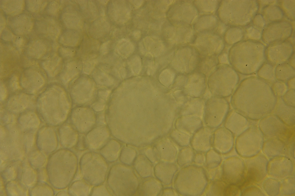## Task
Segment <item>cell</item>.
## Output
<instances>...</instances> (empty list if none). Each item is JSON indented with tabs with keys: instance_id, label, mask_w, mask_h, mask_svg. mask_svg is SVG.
I'll return each instance as SVG.
<instances>
[{
	"instance_id": "cell-32",
	"label": "cell",
	"mask_w": 295,
	"mask_h": 196,
	"mask_svg": "<svg viewBox=\"0 0 295 196\" xmlns=\"http://www.w3.org/2000/svg\"><path fill=\"white\" fill-rule=\"evenodd\" d=\"M174 139L179 146L184 147L190 144L191 136L177 130H175Z\"/></svg>"
},
{
	"instance_id": "cell-6",
	"label": "cell",
	"mask_w": 295,
	"mask_h": 196,
	"mask_svg": "<svg viewBox=\"0 0 295 196\" xmlns=\"http://www.w3.org/2000/svg\"><path fill=\"white\" fill-rule=\"evenodd\" d=\"M258 127L266 139L277 138L288 144L292 141L294 132V126L287 125L273 114L261 119Z\"/></svg>"
},
{
	"instance_id": "cell-8",
	"label": "cell",
	"mask_w": 295,
	"mask_h": 196,
	"mask_svg": "<svg viewBox=\"0 0 295 196\" xmlns=\"http://www.w3.org/2000/svg\"><path fill=\"white\" fill-rule=\"evenodd\" d=\"M222 179L227 184H234L239 187L245 179L246 170L244 160L237 156L226 159L222 165Z\"/></svg>"
},
{
	"instance_id": "cell-34",
	"label": "cell",
	"mask_w": 295,
	"mask_h": 196,
	"mask_svg": "<svg viewBox=\"0 0 295 196\" xmlns=\"http://www.w3.org/2000/svg\"><path fill=\"white\" fill-rule=\"evenodd\" d=\"M271 87L277 97H281L288 89L286 82L277 80L273 83Z\"/></svg>"
},
{
	"instance_id": "cell-5",
	"label": "cell",
	"mask_w": 295,
	"mask_h": 196,
	"mask_svg": "<svg viewBox=\"0 0 295 196\" xmlns=\"http://www.w3.org/2000/svg\"><path fill=\"white\" fill-rule=\"evenodd\" d=\"M264 139L263 135L258 127L251 125L237 136L235 142L236 151L243 158L254 156L262 150Z\"/></svg>"
},
{
	"instance_id": "cell-24",
	"label": "cell",
	"mask_w": 295,
	"mask_h": 196,
	"mask_svg": "<svg viewBox=\"0 0 295 196\" xmlns=\"http://www.w3.org/2000/svg\"><path fill=\"white\" fill-rule=\"evenodd\" d=\"M91 185L82 178L73 181L69 186V195L86 196L89 195Z\"/></svg>"
},
{
	"instance_id": "cell-4",
	"label": "cell",
	"mask_w": 295,
	"mask_h": 196,
	"mask_svg": "<svg viewBox=\"0 0 295 196\" xmlns=\"http://www.w3.org/2000/svg\"><path fill=\"white\" fill-rule=\"evenodd\" d=\"M207 177L204 170L196 166L185 167L178 173L175 180L177 191L183 195H198L206 188Z\"/></svg>"
},
{
	"instance_id": "cell-16",
	"label": "cell",
	"mask_w": 295,
	"mask_h": 196,
	"mask_svg": "<svg viewBox=\"0 0 295 196\" xmlns=\"http://www.w3.org/2000/svg\"><path fill=\"white\" fill-rule=\"evenodd\" d=\"M249 119L234 109L229 110L224 122V126L238 136L250 126Z\"/></svg>"
},
{
	"instance_id": "cell-29",
	"label": "cell",
	"mask_w": 295,
	"mask_h": 196,
	"mask_svg": "<svg viewBox=\"0 0 295 196\" xmlns=\"http://www.w3.org/2000/svg\"><path fill=\"white\" fill-rule=\"evenodd\" d=\"M274 66L269 63L264 64L256 72L258 77L270 82H273L276 79Z\"/></svg>"
},
{
	"instance_id": "cell-31",
	"label": "cell",
	"mask_w": 295,
	"mask_h": 196,
	"mask_svg": "<svg viewBox=\"0 0 295 196\" xmlns=\"http://www.w3.org/2000/svg\"><path fill=\"white\" fill-rule=\"evenodd\" d=\"M283 195H291L295 193L294 176H290L283 179L280 184V191Z\"/></svg>"
},
{
	"instance_id": "cell-11",
	"label": "cell",
	"mask_w": 295,
	"mask_h": 196,
	"mask_svg": "<svg viewBox=\"0 0 295 196\" xmlns=\"http://www.w3.org/2000/svg\"><path fill=\"white\" fill-rule=\"evenodd\" d=\"M293 163L288 157L280 155L270 158L267 166V174L277 179L290 176L293 171Z\"/></svg>"
},
{
	"instance_id": "cell-35",
	"label": "cell",
	"mask_w": 295,
	"mask_h": 196,
	"mask_svg": "<svg viewBox=\"0 0 295 196\" xmlns=\"http://www.w3.org/2000/svg\"><path fill=\"white\" fill-rule=\"evenodd\" d=\"M242 196H265L261 190L256 186L252 185L247 186L241 192Z\"/></svg>"
},
{
	"instance_id": "cell-10",
	"label": "cell",
	"mask_w": 295,
	"mask_h": 196,
	"mask_svg": "<svg viewBox=\"0 0 295 196\" xmlns=\"http://www.w3.org/2000/svg\"><path fill=\"white\" fill-rule=\"evenodd\" d=\"M181 90L186 96L191 98H200L204 94L206 85L205 75L195 71L184 75Z\"/></svg>"
},
{
	"instance_id": "cell-18",
	"label": "cell",
	"mask_w": 295,
	"mask_h": 196,
	"mask_svg": "<svg viewBox=\"0 0 295 196\" xmlns=\"http://www.w3.org/2000/svg\"><path fill=\"white\" fill-rule=\"evenodd\" d=\"M203 119L194 115L180 116L177 121V130L188 134L192 135L196 131L203 126Z\"/></svg>"
},
{
	"instance_id": "cell-26",
	"label": "cell",
	"mask_w": 295,
	"mask_h": 196,
	"mask_svg": "<svg viewBox=\"0 0 295 196\" xmlns=\"http://www.w3.org/2000/svg\"><path fill=\"white\" fill-rule=\"evenodd\" d=\"M194 151L191 147L187 146L183 147L178 153L177 162L181 167L185 166L191 163L194 156Z\"/></svg>"
},
{
	"instance_id": "cell-33",
	"label": "cell",
	"mask_w": 295,
	"mask_h": 196,
	"mask_svg": "<svg viewBox=\"0 0 295 196\" xmlns=\"http://www.w3.org/2000/svg\"><path fill=\"white\" fill-rule=\"evenodd\" d=\"M112 194L107 186L103 184L94 186L90 190V196H111Z\"/></svg>"
},
{
	"instance_id": "cell-38",
	"label": "cell",
	"mask_w": 295,
	"mask_h": 196,
	"mask_svg": "<svg viewBox=\"0 0 295 196\" xmlns=\"http://www.w3.org/2000/svg\"><path fill=\"white\" fill-rule=\"evenodd\" d=\"M201 153H197L194 155L193 161L197 165H202L205 163V156Z\"/></svg>"
},
{
	"instance_id": "cell-13",
	"label": "cell",
	"mask_w": 295,
	"mask_h": 196,
	"mask_svg": "<svg viewBox=\"0 0 295 196\" xmlns=\"http://www.w3.org/2000/svg\"><path fill=\"white\" fill-rule=\"evenodd\" d=\"M85 112L72 111L70 115V123L80 134H86L96 126L97 116L92 110Z\"/></svg>"
},
{
	"instance_id": "cell-21",
	"label": "cell",
	"mask_w": 295,
	"mask_h": 196,
	"mask_svg": "<svg viewBox=\"0 0 295 196\" xmlns=\"http://www.w3.org/2000/svg\"><path fill=\"white\" fill-rule=\"evenodd\" d=\"M205 101L201 97H189L181 107L180 116L194 115L203 120Z\"/></svg>"
},
{
	"instance_id": "cell-14",
	"label": "cell",
	"mask_w": 295,
	"mask_h": 196,
	"mask_svg": "<svg viewBox=\"0 0 295 196\" xmlns=\"http://www.w3.org/2000/svg\"><path fill=\"white\" fill-rule=\"evenodd\" d=\"M234 135L224 126L216 128L213 131L212 147L220 154H226L232 149L235 144Z\"/></svg>"
},
{
	"instance_id": "cell-22",
	"label": "cell",
	"mask_w": 295,
	"mask_h": 196,
	"mask_svg": "<svg viewBox=\"0 0 295 196\" xmlns=\"http://www.w3.org/2000/svg\"><path fill=\"white\" fill-rule=\"evenodd\" d=\"M61 143L65 148L70 149L75 147L80 136L79 132L70 123H65L60 128Z\"/></svg>"
},
{
	"instance_id": "cell-37",
	"label": "cell",
	"mask_w": 295,
	"mask_h": 196,
	"mask_svg": "<svg viewBox=\"0 0 295 196\" xmlns=\"http://www.w3.org/2000/svg\"><path fill=\"white\" fill-rule=\"evenodd\" d=\"M241 194L240 187L234 184H227L224 191V196H238Z\"/></svg>"
},
{
	"instance_id": "cell-27",
	"label": "cell",
	"mask_w": 295,
	"mask_h": 196,
	"mask_svg": "<svg viewBox=\"0 0 295 196\" xmlns=\"http://www.w3.org/2000/svg\"><path fill=\"white\" fill-rule=\"evenodd\" d=\"M227 184L222 180H216L211 182L206 187L207 195L224 196V191Z\"/></svg>"
},
{
	"instance_id": "cell-12",
	"label": "cell",
	"mask_w": 295,
	"mask_h": 196,
	"mask_svg": "<svg viewBox=\"0 0 295 196\" xmlns=\"http://www.w3.org/2000/svg\"><path fill=\"white\" fill-rule=\"evenodd\" d=\"M111 134L107 126L103 124L96 126L85 135L87 149L99 150L110 139Z\"/></svg>"
},
{
	"instance_id": "cell-25",
	"label": "cell",
	"mask_w": 295,
	"mask_h": 196,
	"mask_svg": "<svg viewBox=\"0 0 295 196\" xmlns=\"http://www.w3.org/2000/svg\"><path fill=\"white\" fill-rule=\"evenodd\" d=\"M275 74L276 80L285 82L295 77L294 68L288 64H281L275 68Z\"/></svg>"
},
{
	"instance_id": "cell-2",
	"label": "cell",
	"mask_w": 295,
	"mask_h": 196,
	"mask_svg": "<svg viewBox=\"0 0 295 196\" xmlns=\"http://www.w3.org/2000/svg\"><path fill=\"white\" fill-rule=\"evenodd\" d=\"M265 56L264 47L258 45H236L230 54L232 67L238 73L245 75L256 73L264 64Z\"/></svg>"
},
{
	"instance_id": "cell-7",
	"label": "cell",
	"mask_w": 295,
	"mask_h": 196,
	"mask_svg": "<svg viewBox=\"0 0 295 196\" xmlns=\"http://www.w3.org/2000/svg\"><path fill=\"white\" fill-rule=\"evenodd\" d=\"M230 110L225 98L213 96L205 101L203 120L206 126L214 129L223 122Z\"/></svg>"
},
{
	"instance_id": "cell-19",
	"label": "cell",
	"mask_w": 295,
	"mask_h": 196,
	"mask_svg": "<svg viewBox=\"0 0 295 196\" xmlns=\"http://www.w3.org/2000/svg\"><path fill=\"white\" fill-rule=\"evenodd\" d=\"M277 97L276 104L271 113L287 125L294 126L295 107L286 104L281 97Z\"/></svg>"
},
{
	"instance_id": "cell-28",
	"label": "cell",
	"mask_w": 295,
	"mask_h": 196,
	"mask_svg": "<svg viewBox=\"0 0 295 196\" xmlns=\"http://www.w3.org/2000/svg\"><path fill=\"white\" fill-rule=\"evenodd\" d=\"M263 181V188L267 194L270 196H275L279 193L281 182L279 180L273 178H268Z\"/></svg>"
},
{
	"instance_id": "cell-23",
	"label": "cell",
	"mask_w": 295,
	"mask_h": 196,
	"mask_svg": "<svg viewBox=\"0 0 295 196\" xmlns=\"http://www.w3.org/2000/svg\"><path fill=\"white\" fill-rule=\"evenodd\" d=\"M120 147L117 141L114 139H110L99 150V153L109 163L116 161L119 157Z\"/></svg>"
},
{
	"instance_id": "cell-36",
	"label": "cell",
	"mask_w": 295,
	"mask_h": 196,
	"mask_svg": "<svg viewBox=\"0 0 295 196\" xmlns=\"http://www.w3.org/2000/svg\"><path fill=\"white\" fill-rule=\"evenodd\" d=\"M281 98L286 104L295 107V89H288Z\"/></svg>"
},
{
	"instance_id": "cell-1",
	"label": "cell",
	"mask_w": 295,
	"mask_h": 196,
	"mask_svg": "<svg viewBox=\"0 0 295 196\" xmlns=\"http://www.w3.org/2000/svg\"><path fill=\"white\" fill-rule=\"evenodd\" d=\"M277 97L270 83L258 76L245 78L232 94L233 109L250 120H257L271 113Z\"/></svg>"
},
{
	"instance_id": "cell-9",
	"label": "cell",
	"mask_w": 295,
	"mask_h": 196,
	"mask_svg": "<svg viewBox=\"0 0 295 196\" xmlns=\"http://www.w3.org/2000/svg\"><path fill=\"white\" fill-rule=\"evenodd\" d=\"M246 177L244 182L259 183L265 179L267 174L268 160L261 153L252 157L245 158Z\"/></svg>"
},
{
	"instance_id": "cell-39",
	"label": "cell",
	"mask_w": 295,
	"mask_h": 196,
	"mask_svg": "<svg viewBox=\"0 0 295 196\" xmlns=\"http://www.w3.org/2000/svg\"><path fill=\"white\" fill-rule=\"evenodd\" d=\"M285 82L288 89H295V77Z\"/></svg>"
},
{
	"instance_id": "cell-15",
	"label": "cell",
	"mask_w": 295,
	"mask_h": 196,
	"mask_svg": "<svg viewBox=\"0 0 295 196\" xmlns=\"http://www.w3.org/2000/svg\"><path fill=\"white\" fill-rule=\"evenodd\" d=\"M214 129L206 126H203L192 135L190 144L194 151L203 153L211 149Z\"/></svg>"
},
{
	"instance_id": "cell-30",
	"label": "cell",
	"mask_w": 295,
	"mask_h": 196,
	"mask_svg": "<svg viewBox=\"0 0 295 196\" xmlns=\"http://www.w3.org/2000/svg\"><path fill=\"white\" fill-rule=\"evenodd\" d=\"M220 154L213 149L207 152L205 163L208 169H214L220 165L222 160Z\"/></svg>"
},
{
	"instance_id": "cell-17",
	"label": "cell",
	"mask_w": 295,
	"mask_h": 196,
	"mask_svg": "<svg viewBox=\"0 0 295 196\" xmlns=\"http://www.w3.org/2000/svg\"><path fill=\"white\" fill-rule=\"evenodd\" d=\"M288 145L278 138H269L264 141L262 150L266 156L271 158L287 153L290 149Z\"/></svg>"
},
{
	"instance_id": "cell-20",
	"label": "cell",
	"mask_w": 295,
	"mask_h": 196,
	"mask_svg": "<svg viewBox=\"0 0 295 196\" xmlns=\"http://www.w3.org/2000/svg\"><path fill=\"white\" fill-rule=\"evenodd\" d=\"M291 46L282 45L271 46L267 52V57L270 64L274 66L283 63L288 60L292 54Z\"/></svg>"
},
{
	"instance_id": "cell-3",
	"label": "cell",
	"mask_w": 295,
	"mask_h": 196,
	"mask_svg": "<svg viewBox=\"0 0 295 196\" xmlns=\"http://www.w3.org/2000/svg\"><path fill=\"white\" fill-rule=\"evenodd\" d=\"M109 163L99 153L91 150L85 152L79 162L82 178L92 186L103 184L109 168Z\"/></svg>"
}]
</instances>
